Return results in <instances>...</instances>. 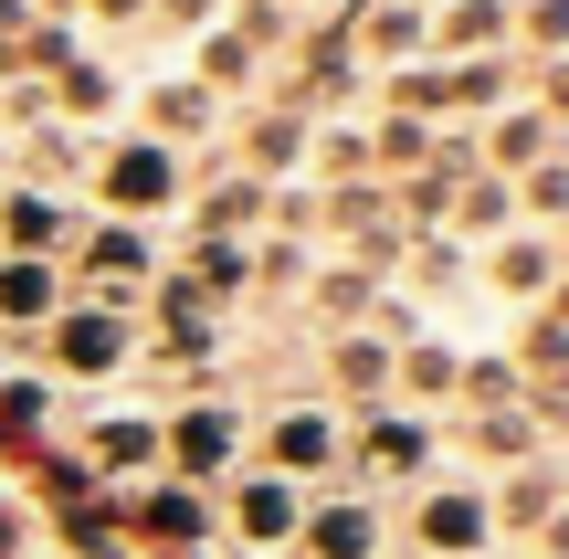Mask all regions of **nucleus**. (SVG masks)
Instances as JSON below:
<instances>
[{
	"mask_svg": "<svg viewBox=\"0 0 569 559\" xmlns=\"http://www.w3.org/2000/svg\"><path fill=\"white\" fill-rule=\"evenodd\" d=\"M338 476H359L369 507L411 497V486L443 476V422L432 412H401V401H369V412H348V465Z\"/></svg>",
	"mask_w": 569,
	"mask_h": 559,
	"instance_id": "obj_1",
	"label": "nucleus"
},
{
	"mask_svg": "<svg viewBox=\"0 0 569 559\" xmlns=\"http://www.w3.org/2000/svg\"><path fill=\"white\" fill-rule=\"evenodd\" d=\"M253 465V401H180V412H159V476L180 486H232Z\"/></svg>",
	"mask_w": 569,
	"mask_h": 559,
	"instance_id": "obj_2",
	"label": "nucleus"
},
{
	"mask_svg": "<svg viewBox=\"0 0 569 559\" xmlns=\"http://www.w3.org/2000/svg\"><path fill=\"white\" fill-rule=\"evenodd\" d=\"M253 465L317 497V486L348 465V412L317 401V391H306V401H264V412H253Z\"/></svg>",
	"mask_w": 569,
	"mask_h": 559,
	"instance_id": "obj_3",
	"label": "nucleus"
},
{
	"mask_svg": "<svg viewBox=\"0 0 569 559\" xmlns=\"http://www.w3.org/2000/svg\"><path fill=\"white\" fill-rule=\"evenodd\" d=\"M42 349H53V380H127L148 349V328L127 307H63L53 328H42Z\"/></svg>",
	"mask_w": 569,
	"mask_h": 559,
	"instance_id": "obj_4",
	"label": "nucleus"
},
{
	"mask_svg": "<svg viewBox=\"0 0 569 559\" xmlns=\"http://www.w3.org/2000/svg\"><path fill=\"white\" fill-rule=\"evenodd\" d=\"M411 559H486L496 549V518H486V486L475 476H432L411 486Z\"/></svg>",
	"mask_w": 569,
	"mask_h": 559,
	"instance_id": "obj_5",
	"label": "nucleus"
},
{
	"mask_svg": "<svg viewBox=\"0 0 569 559\" xmlns=\"http://www.w3.org/2000/svg\"><path fill=\"white\" fill-rule=\"evenodd\" d=\"M222 528H232L243 549L284 559V549H296V528H306V486H284V476H264V465H243V476L222 486Z\"/></svg>",
	"mask_w": 569,
	"mask_h": 559,
	"instance_id": "obj_6",
	"label": "nucleus"
},
{
	"mask_svg": "<svg viewBox=\"0 0 569 559\" xmlns=\"http://www.w3.org/2000/svg\"><path fill=\"white\" fill-rule=\"evenodd\" d=\"M559 232H538V222H517V232H496V243H475V274H486L496 296H507L517 317L528 307H549V286H559Z\"/></svg>",
	"mask_w": 569,
	"mask_h": 559,
	"instance_id": "obj_7",
	"label": "nucleus"
},
{
	"mask_svg": "<svg viewBox=\"0 0 569 559\" xmlns=\"http://www.w3.org/2000/svg\"><path fill=\"white\" fill-rule=\"evenodd\" d=\"M74 264L96 274V307H127V317H138V296L159 286V243H148L138 222H96V232H74Z\"/></svg>",
	"mask_w": 569,
	"mask_h": 559,
	"instance_id": "obj_8",
	"label": "nucleus"
},
{
	"mask_svg": "<svg viewBox=\"0 0 569 559\" xmlns=\"http://www.w3.org/2000/svg\"><path fill=\"white\" fill-rule=\"evenodd\" d=\"M74 455L96 465V476H117V486H148V476H159V412H148V401L84 412L74 422Z\"/></svg>",
	"mask_w": 569,
	"mask_h": 559,
	"instance_id": "obj_9",
	"label": "nucleus"
},
{
	"mask_svg": "<svg viewBox=\"0 0 569 559\" xmlns=\"http://www.w3.org/2000/svg\"><path fill=\"white\" fill-rule=\"evenodd\" d=\"M443 443H465V476H475V486H496V476H517V465L549 455V443H538V422H528V401H517V412H453Z\"/></svg>",
	"mask_w": 569,
	"mask_h": 559,
	"instance_id": "obj_10",
	"label": "nucleus"
},
{
	"mask_svg": "<svg viewBox=\"0 0 569 559\" xmlns=\"http://www.w3.org/2000/svg\"><path fill=\"white\" fill-rule=\"evenodd\" d=\"M96 190H106V211H117V222H148V211H169V201H180V159H169L159 138H138V148H106Z\"/></svg>",
	"mask_w": 569,
	"mask_h": 559,
	"instance_id": "obj_11",
	"label": "nucleus"
},
{
	"mask_svg": "<svg viewBox=\"0 0 569 559\" xmlns=\"http://www.w3.org/2000/svg\"><path fill=\"white\" fill-rule=\"evenodd\" d=\"M369 307H380V274L369 264H306V286H296V328H317V338H348V328H369Z\"/></svg>",
	"mask_w": 569,
	"mask_h": 559,
	"instance_id": "obj_12",
	"label": "nucleus"
},
{
	"mask_svg": "<svg viewBox=\"0 0 569 559\" xmlns=\"http://www.w3.org/2000/svg\"><path fill=\"white\" fill-rule=\"evenodd\" d=\"M559 507H569V455H538V465H517V476H496V486H486L496 539H538Z\"/></svg>",
	"mask_w": 569,
	"mask_h": 559,
	"instance_id": "obj_13",
	"label": "nucleus"
},
{
	"mask_svg": "<svg viewBox=\"0 0 569 559\" xmlns=\"http://www.w3.org/2000/svg\"><path fill=\"white\" fill-rule=\"evenodd\" d=\"M453 391H465V349H453V338H401V349H390V401H401V412H432L443 422L453 412Z\"/></svg>",
	"mask_w": 569,
	"mask_h": 559,
	"instance_id": "obj_14",
	"label": "nucleus"
},
{
	"mask_svg": "<svg viewBox=\"0 0 569 559\" xmlns=\"http://www.w3.org/2000/svg\"><path fill=\"white\" fill-rule=\"evenodd\" d=\"M127 528H138V539H159V549H201L211 528H222V507H211V486L159 476V486H138V497H127Z\"/></svg>",
	"mask_w": 569,
	"mask_h": 559,
	"instance_id": "obj_15",
	"label": "nucleus"
},
{
	"mask_svg": "<svg viewBox=\"0 0 569 559\" xmlns=\"http://www.w3.org/2000/svg\"><path fill=\"white\" fill-rule=\"evenodd\" d=\"M380 539H390V507H369V497H306V528H296L306 559H380Z\"/></svg>",
	"mask_w": 569,
	"mask_h": 559,
	"instance_id": "obj_16",
	"label": "nucleus"
},
{
	"mask_svg": "<svg viewBox=\"0 0 569 559\" xmlns=\"http://www.w3.org/2000/svg\"><path fill=\"white\" fill-rule=\"evenodd\" d=\"M63 243H74V211H63L53 190H0V253H21V264H53Z\"/></svg>",
	"mask_w": 569,
	"mask_h": 559,
	"instance_id": "obj_17",
	"label": "nucleus"
},
{
	"mask_svg": "<svg viewBox=\"0 0 569 559\" xmlns=\"http://www.w3.org/2000/svg\"><path fill=\"white\" fill-rule=\"evenodd\" d=\"M390 286L422 307V296H465L475 286V243H453V232H411L401 264H390Z\"/></svg>",
	"mask_w": 569,
	"mask_h": 559,
	"instance_id": "obj_18",
	"label": "nucleus"
},
{
	"mask_svg": "<svg viewBox=\"0 0 569 559\" xmlns=\"http://www.w3.org/2000/svg\"><path fill=\"white\" fill-rule=\"evenodd\" d=\"M53 317H63V264L0 253V328H53Z\"/></svg>",
	"mask_w": 569,
	"mask_h": 559,
	"instance_id": "obj_19",
	"label": "nucleus"
},
{
	"mask_svg": "<svg viewBox=\"0 0 569 559\" xmlns=\"http://www.w3.org/2000/svg\"><path fill=\"white\" fill-rule=\"evenodd\" d=\"M507 359H517V380H528V391H569V328H559L549 307H528V317H517Z\"/></svg>",
	"mask_w": 569,
	"mask_h": 559,
	"instance_id": "obj_20",
	"label": "nucleus"
},
{
	"mask_svg": "<svg viewBox=\"0 0 569 559\" xmlns=\"http://www.w3.org/2000/svg\"><path fill=\"white\" fill-rule=\"evenodd\" d=\"M264 201H274V190L253 180V169H243V180H211L201 211H190V232H201V243H243V232L264 222Z\"/></svg>",
	"mask_w": 569,
	"mask_h": 559,
	"instance_id": "obj_21",
	"label": "nucleus"
},
{
	"mask_svg": "<svg viewBox=\"0 0 569 559\" xmlns=\"http://www.w3.org/2000/svg\"><path fill=\"white\" fill-rule=\"evenodd\" d=\"M453 180H465V169H453V159L411 169V180L390 190V222H401V232H443V222H453Z\"/></svg>",
	"mask_w": 569,
	"mask_h": 559,
	"instance_id": "obj_22",
	"label": "nucleus"
},
{
	"mask_svg": "<svg viewBox=\"0 0 569 559\" xmlns=\"http://www.w3.org/2000/svg\"><path fill=\"white\" fill-rule=\"evenodd\" d=\"M528 401V380H517L507 349H465V391H453V412H517Z\"/></svg>",
	"mask_w": 569,
	"mask_h": 559,
	"instance_id": "obj_23",
	"label": "nucleus"
},
{
	"mask_svg": "<svg viewBox=\"0 0 569 559\" xmlns=\"http://www.w3.org/2000/svg\"><path fill=\"white\" fill-rule=\"evenodd\" d=\"M549 138H559V127L538 117V106H517V117H496V138H486L496 180H517V169H538V159H549Z\"/></svg>",
	"mask_w": 569,
	"mask_h": 559,
	"instance_id": "obj_24",
	"label": "nucleus"
},
{
	"mask_svg": "<svg viewBox=\"0 0 569 559\" xmlns=\"http://www.w3.org/2000/svg\"><path fill=\"white\" fill-rule=\"evenodd\" d=\"M180 274H190V286H201V296H211L222 317H232V307L253 296V274H243V243H190V264H180Z\"/></svg>",
	"mask_w": 569,
	"mask_h": 559,
	"instance_id": "obj_25",
	"label": "nucleus"
},
{
	"mask_svg": "<svg viewBox=\"0 0 569 559\" xmlns=\"http://www.w3.org/2000/svg\"><path fill=\"white\" fill-rule=\"evenodd\" d=\"M517 222H538V232H569V169H559V159L517 169Z\"/></svg>",
	"mask_w": 569,
	"mask_h": 559,
	"instance_id": "obj_26",
	"label": "nucleus"
},
{
	"mask_svg": "<svg viewBox=\"0 0 569 559\" xmlns=\"http://www.w3.org/2000/svg\"><path fill=\"white\" fill-rule=\"evenodd\" d=\"M159 127H169V138H201V127H211V96H190V84H169Z\"/></svg>",
	"mask_w": 569,
	"mask_h": 559,
	"instance_id": "obj_27",
	"label": "nucleus"
},
{
	"mask_svg": "<svg viewBox=\"0 0 569 559\" xmlns=\"http://www.w3.org/2000/svg\"><path fill=\"white\" fill-rule=\"evenodd\" d=\"M411 42H422L411 11H369V53H411Z\"/></svg>",
	"mask_w": 569,
	"mask_h": 559,
	"instance_id": "obj_28",
	"label": "nucleus"
},
{
	"mask_svg": "<svg viewBox=\"0 0 569 559\" xmlns=\"http://www.w3.org/2000/svg\"><path fill=\"white\" fill-rule=\"evenodd\" d=\"M0 412H11V422H32V412H53V370H42V380H11V391H0Z\"/></svg>",
	"mask_w": 569,
	"mask_h": 559,
	"instance_id": "obj_29",
	"label": "nucleus"
},
{
	"mask_svg": "<svg viewBox=\"0 0 569 559\" xmlns=\"http://www.w3.org/2000/svg\"><path fill=\"white\" fill-rule=\"evenodd\" d=\"M528 559H569V507H559V518H549V528L528 539Z\"/></svg>",
	"mask_w": 569,
	"mask_h": 559,
	"instance_id": "obj_30",
	"label": "nucleus"
}]
</instances>
